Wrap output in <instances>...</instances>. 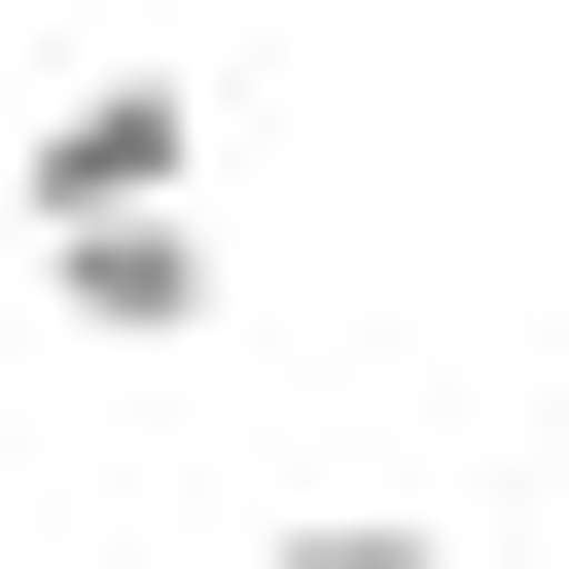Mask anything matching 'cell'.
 <instances>
[{"instance_id": "6da1fadb", "label": "cell", "mask_w": 569, "mask_h": 569, "mask_svg": "<svg viewBox=\"0 0 569 569\" xmlns=\"http://www.w3.org/2000/svg\"><path fill=\"white\" fill-rule=\"evenodd\" d=\"M178 142H213L178 71H36V107H0V213H36V249H71V213H178Z\"/></svg>"}, {"instance_id": "7a4b0ae2", "label": "cell", "mask_w": 569, "mask_h": 569, "mask_svg": "<svg viewBox=\"0 0 569 569\" xmlns=\"http://www.w3.org/2000/svg\"><path fill=\"white\" fill-rule=\"evenodd\" d=\"M36 320H71V356H213V213H71Z\"/></svg>"}, {"instance_id": "3957f363", "label": "cell", "mask_w": 569, "mask_h": 569, "mask_svg": "<svg viewBox=\"0 0 569 569\" xmlns=\"http://www.w3.org/2000/svg\"><path fill=\"white\" fill-rule=\"evenodd\" d=\"M249 569H462V533H427V498H284Z\"/></svg>"}]
</instances>
